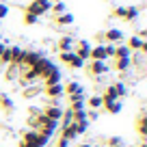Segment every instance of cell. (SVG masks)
Here are the masks:
<instances>
[{
	"label": "cell",
	"instance_id": "obj_1",
	"mask_svg": "<svg viewBox=\"0 0 147 147\" xmlns=\"http://www.w3.org/2000/svg\"><path fill=\"white\" fill-rule=\"evenodd\" d=\"M138 15H141V9L136 5H128V7H115L113 9V18L123 20V22H136Z\"/></svg>",
	"mask_w": 147,
	"mask_h": 147
},
{
	"label": "cell",
	"instance_id": "obj_2",
	"mask_svg": "<svg viewBox=\"0 0 147 147\" xmlns=\"http://www.w3.org/2000/svg\"><path fill=\"white\" fill-rule=\"evenodd\" d=\"M56 67H59V65H56L52 59H48L46 54H43L41 59H39L35 65H32V69H35V71H37V76H39V82H41L43 78H48V76H50V74L54 71Z\"/></svg>",
	"mask_w": 147,
	"mask_h": 147
},
{
	"label": "cell",
	"instance_id": "obj_3",
	"mask_svg": "<svg viewBox=\"0 0 147 147\" xmlns=\"http://www.w3.org/2000/svg\"><path fill=\"white\" fill-rule=\"evenodd\" d=\"M82 69L91 78H100V76H106V74L110 71V65L106 63V61H87Z\"/></svg>",
	"mask_w": 147,
	"mask_h": 147
},
{
	"label": "cell",
	"instance_id": "obj_4",
	"mask_svg": "<svg viewBox=\"0 0 147 147\" xmlns=\"http://www.w3.org/2000/svg\"><path fill=\"white\" fill-rule=\"evenodd\" d=\"M50 5H52L50 0H30V2L26 5V9H24V11H28V13L37 15V18L41 20L43 15L50 13Z\"/></svg>",
	"mask_w": 147,
	"mask_h": 147
},
{
	"label": "cell",
	"instance_id": "obj_5",
	"mask_svg": "<svg viewBox=\"0 0 147 147\" xmlns=\"http://www.w3.org/2000/svg\"><path fill=\"white\" fill-rule=\"evenodd\" d=\"M59 61L69 69H82L84 61L80 56H76V52H59Z\"/></svg>",
	"mask_w": 147,
	"mask_h": 147
},
{
	"label": "cell",
	"instance_id": "obj_6",
	"mask_svg": "<svg viewBox=\"0 0 147 147\" xmlns=\"http://www.w3.org/2000/svg\"><path fill=\"white\" fill-rule=\"evenodd\" d=\"M125 41V32L121 28L110 26L104 30V43H123Z\"/></svg>",
	"mask_w": 147,
	"mask_h": 147
},
{
	"label": "cell",
	"instance_id": "obj_7",
	"mask_svg": "<svg viewBox=\"0 0 147 147\" xmlns=\"http://www.w3.org/2000/svg\"><path fill=\"white\" fill-rule=\"evenodd\" d=\"M91 48H93V43L89 41V39H76L74 52H76V56H80V59L87 63V61H89V54H91Z\"/></svg>",
	"mask_w": 147,
	"mask_h": 147
},
{
	"label": "cell",
	"instance_id": "obj_8",
	"mask_svg": "<svg viewBox=\"0 0 147 147\" xmlns=\"http://www.w3.org/2000/svg\"><path fill=\"white\" fill-rule=\"evenodd\" d=\"M41 115H46L48 119H52V121H56L59 123L61 121V117H63V106H59V104H48V106H41Z\"/></svg>",
	"mask_w": 147,
	"mask_h": 147
},
{
	"label": "cell",
	"instance_id": "obj_9",
	"mask_svg": "<svg viewBox=\"0 0 147 147\" xmlns=\"http://www.w3.org/2000/svg\"><path fill=\"white\" fill-rule=\"evenodd\" d=\"M43 56L41 50H26L24 48V56H22V63H20V67H32V65L37 63V61Z\"/></svg>",
	"mask_w": 147,
	"mask_h": 147
},
{
	"label": "cell",
	"instance_id": "obj_10",
	"mask_svg": "<svg viewBox=\"0 0 147 147\" xmlns=\"http://www.w3.org/2000/svg\"><path fill=\"white\" fill-rule=\"evenodd\" d=\"M74 46H76V37L74 35H61L59 41H56L59 52H74Z\"/></svg>",
	"mask_w": 147,
	"mask_h": 147
},
{
	"label": "cell",
	"instance_id": "obj_11",
	"mask_svg": "<svg viewBox=\"0 0 147 147\" xmlns=\"http://www.w3.org/2000/svg\"><path fill=\"white\" fill-rule=\"evenodd\" d=\"M78 136H80V134H78V125H76V123H69L67 128H61V136L59 138H63V141H67L69 145H71Z\"/></svg>",
	"mask_w": 147,
	"mask_h": 147
},
{
	"label": "cell",
	"instance_id": "obj_12",
	"mask_svg": "<svg viewBox=\"0 0 147 147\" xmlns=\"http://www.w3.org/2000/svg\"><path fill=\"white\" fill-rule=\"evenodd\" d=\"M78 93H84V87L78 82V80H69L67 84H63V97L78 95Z\"/></svg>",
	"mask_w": 147,
	"mask_h": 147
},
{
	"label": "cell",
	"instance_id": "obj_13",
	"mask_svg": "<svg viewBox=\"0 0 147 147\" xmlns=\"http://www.w3.org/2000/svg\"><path fill=\"white\" fill-rule=\"evenodd\" d=\"M43 95H46L50 102L61 100V97H63V82H59V84H52V87H43Z\"/></svg>",
	"mask_w": 147,
	"mask_h": 147
},
{
	"label": "cell",
	"instance_id": "obj_14",
	"mask_svg": "<svg viewBox=\"0 0 147 147\" xmlns=\"http://www.w3.org/2000/svg\"><path fill=\"white\" fill-rule=\"evenodd\" d=\"M37 95H43V84L41 82L22 89V97H24V100H32V97H37Z\"/></svg>",
	"mask_w": 147,
	"mask_h": 147
},
{
	"label": "cell",
	"instance_id": "obj_15",
	"mask_svg": "<svg viewBox=\"0 0 147 147\" xmlns=\"http://www.w3.org/2000/svg\"><path fill=\"white\" fill-rule=\"evenodd\" d=\"M123 43L128 46V50L134 54V52H141V48H143V43H145V39H141L138 35H130V37L125 39Z\"/></svg>",
	"mask_w": 147,
	"mask_h": 147
},
{
	"label": "cell",
	"instance_id": "obj_16",
	"mask_svg": "<svg viewBox=\"0 0 147 147\" xmlns=\"http://www.w3.org/2000/svg\"><path fill=\"white\" fill-rule=\"evenodd\" d=\"M113 69L119 74H128L132 69V59H113Z\"/></svg>",
	"mask_w": 147,
	"mask_h": 147
},
{
	"label": "cell",
	"instance_id": "obj_17",
	"mask_svg": "<svg viewBox=\"0 0 147 147\" xmlns=\"http://www.w3.org/2000/svg\"><path fill=\"white\" fill-rule=\"evenodd\" d=\"M89 61H108V56H106V50H104V43H95V46L91 48Z\"/></svg>",
	"mask_w": 147,
	"mask_h": 147
},
{
	"label": "cell",
	"instance_id": "obj_18",
	"mask_svg": "<svg viewBox=\"0 0 147 147\" xmlns=\"http://www.w3.org/2000/svg\"><path fill=\"white\" fill-rule=\"evenodd\" d=\"M136 132H138V138L141 141H147V115L141 113L136 119Z\"/></svg>",
	"mask_w": 147,
	"mask_h": 147
},
{
	"label": "cell",
	"instance_id": "obj_19",
	"mask_svg": "<svg viewBox=\"0 0 147 147\" xmlns=\"http://www.w3.org/2000/svg\"><path fill=\"white\" fill-rule=\"evenodd\" d=\"M102 95V102H104V104H110V102H119L121 97L117 95V91H115V87H113V84H108V87L104 89V93H100Z\"/></svg>",
	"mask_w": 147,
	"mask_h": 147
},
{
	"label": "cell",
	"instance_id": "obj_20",
	"mask_svg": "<svg viewBox=\"0 0 147 147\" xmlns=\"http://www.w3.org/2000/svg\"><path fill=\"white\" fill-rule=\"evenodd\" d=\"M61 80H63V71H61V67H56L54 71L48 76V78L41 80V84H43V87H52V84H59Z\"/></svg>",
	"mask_w": 147,
	"mask_h": 147
},
{
	"label": "cell",
	"instance_id": "obj_21",
	"mask_svg": "<svg viewBox=\"0 0 147 147\" xmlns=\"http://www.w3.org/2000/svg\"><path fill=\"white\" fill-rule=\"evenodd\" d=\"M52 20H54V24H56V26H71V24L76 22L74 13H69V11H65V13L56 15V18H52Z\"/></svg>",
	"mask_w": 147,
	"mask_h": 147
},
{
	"label": "cell",
	"instance_id": "obj_22",
	"mask_svg": "<svg viewBox=\"0 0 147 147\" xmlns=\"http://www.w3.org/2000/svg\"><path fill=\"white\" fill-rule=\"evenodd\" d=\"M5 78L9 82H15L20 78V65H7L5 67Z\"/></svg>",
	"mask_w": 147,
	"mask_h": 147
},
{
	"label": "cell",
	"instance_id": "obj_23",
	"mask_svg": "<svg viewBox=\"0 0 147 147\" xmlns=\"http://www.w3.org/2000/svg\"><path fill=\"white\" fill-rule=\"evenodd\" d=\"M102 108L106 110V115H119L121 110H123V102H110V104H104Z\"/></svg>",
	"mask_w": 147,
	"mask_h": 147
},
{
	"label": "cell",
	"instance_id": "obj_24",
	"mask_svg": "<svg viewBox=\"0 0 147 147\" xmlns=\"http://www.w3.org/2000/svg\"><path fill=\"white\" fill-rule=\"evenodd\" d=\"M24 56V48L22 46H11V63L9 65H20Z\"/></svg>",
	"mask_w": 147,
	"mask_h": 147
},
{
	"label": "cell",
	"instance_id": "obj_25",
	"mask_svg": "<svg viewBox=\"0 0 147 147\" xmlns=\"http://www.w3.org/2000/svg\"><path fill=\"white\" fill-rule=\"evenodd\" d=\"M84 106H89L91 110H100L102 106H104V102H102V95H89L87 100H84Z\"/></svg>",
	"mask_w": 147,
	"mask_h": 147
},
{
	"label": "cell",
	"instance_id": "obj_26",
	"mask_svg": "<svg viewBox=\"0 0 147 147\" xmlns=\"http://www.w3.org/2000/svg\"><path fill=\"white\" fill-rule=\"evenodd\" d=\"M113 59H132V52L128 50L125 43H117L115 46V56Z\"/></svg>",
	"mask_w": 147,
	"mask_h": 147
},
{
	"label": "cell",
	"instance_id": "obj_27",
	"mask_svg": "<svg viewBox=\"0 0 147 147\" xmlns=\"http://www.w3.org/2000/svg\"><path fill=\"white\" fill-rule=\"evenodd\" d=\"M0 108L5 110V113H13V108H15L13 100H11L7 93H0Z\"/></svg>",
	"mask_w": 147,
	"mask_h": 147
},
{
	"label": "cell",
	"instance_id": "obj_28",
	"mask_svg": "<svg viewBox=\"0 0 147 147\" xmlns=\"http://www.w3.org/2000/svg\"><path fill=\"white\" fill-rule=\"evenodd\" d=\"M69 123H74V113L69 108H63V117L59 121V128H67Z\"/></svg>",
	"mask_w": 147,
	"mask_h": 147
},
{
	"label": "cell",
	"instance_id": "obj_29",
	"mask_svg": "<svg viewBox=\"0 0 147 147\" xmlns=\"http://www.w3.org/2000/svg\"><path fill=\"white\" fill-rule=\"evenodd\" d=\"M65 11H67V5H65V2H52V5H50V13H52V18H56V15L65 13Z\"/></svg>",
	"mask_w": 147,
	"mask_h": 147
},
{
	"label": "cell",
	"instance_id": "obj_30",
	"mask_svg": "<svg viewBox=\"0 0 147 147\" xmlns=\"http://www.w3.org/2000/svg\"><path fill=\"white\" fill-rule=\"evenodd\" d=\"M113 87H115V91H117V95L123 100L125 95H128V84L123 82V80H117V82H113Z\"/></svg>",
	"mask_w": 147,
	"mask_h": 147
},
{
	"label": "cell",
	"instance_id": "obj_31",
	"mask_svg": "<svg viewBox=\"0 0 147 147\" xmlns=\"http://www.w3.org/2000/svg\"><path fill=\"white\" fill-rule=\"evenodd\" d=\"M104 143H106V147H123L125 145V141L121 136H108Z\"/></svg>",
	"mask_w": 147,
	"mask_h": 147
},
{
	"label": "cell",
	"instance_id": "obj_32",
	"mask_svg": "<svg viewBox=\"0 0 147 147\" xmlns=\"http://www.w3.org/2000/svg\"><path fill=\"white\" fill-rule=\"evenodd\" d=\"M22 22L26 24V26H35V24H39V18H37V15H32V13H28V11H24Z\"/></svg>",
	"mask_w": 147,
	"mask_h": 147
},
{
	"label": "cell",
	"instance_id": "obj_33",
	"mask_svg": "<svg viewBox=\"0 0 147 147\" xmlns=\"http://www.w3.org/2000/svg\"><path fill=\"white\" fill-rule=\"evenodd\" d=\"M74 123H89V121H87V108L74 113Z\"/></svg>",
	"mask_w": 147,
	"mask_h": 147
},
{
	"label": "cell",
	"instance_id": "obj_34",
	"mask_svg": "<svg viewBox=\"0 0 147 147\" xmlns=\"http://www.w3.org/2000/svg\"><path fill=\"white\" fill-rule=\"evenodd\" d=\"M9 5H7V2H0V20H7L9 18Z\"/></svg>",
	"mask_w": 147,
	"mask_h": 147
},
{
	"label": "cell",
	"instance_id": "obj_35",
	"mask_svg": "<svg viewBox=\"0 0 147 147\" xmlns=\"http://www.w3.org/2000/svg\"><path fill=\"white\" fill-rule=\"evenodd\" d=\"M115 46L117 43H104V50H106V56H108V59L115 56Z\"/></svg>",
	"mask_w": 147,
	"mask_h": 147
},
{
	"label": "cell",
	"instance_id": "obj_36",
	"mask_svg": "<svg viewBox=\"0 0 147 147\" xmlns=\"http://www.w3.org/2000/svg\"><path fill=\"white\" fill-rule=\"evenodd\" d=\"M100 119V110H87V121H97Z\"/></svg>",
	"mask_w": 147,
	"mask_h": 147
},
{
	"label": "cell",
	"instance_id": "obj_37",
	"mask_svg": "<svg viewBox=\"0 0 147 147\" xmlns=\"http://www.w3.org/2000/svg\"><path fill=\"white\" fill-rule=\"evenodd\" d=\"M52 147H69V143H67V141H63V138H56Z\"/></svg>",
	"mask_w": 147,
	"mask_h": 147
},
{
	"label": "cell",
	"instance_id": "obj_38",
	"mask_svg": "<svg viewBox=\"0 0 147 147\" xmlns=\"http://www.w3.org/2000/svg\"><path fill=\"white\" fill-rule=\"evenodd\" d=\"M28 113H30V115H41V108H39V106H30Z\"/></svg>",
	"mask_w": 147,
	"mask_h": 147
},
{
	"label": "cell",
	"instance_id": "obj_39",
	"mask_svg": "<svg viewBox=\"0 0 147 147\" xmlns=\"http://www.w3.org/2000/svg\"><path fill=\"white\" fill-rule=\"evenodd\" d=\"M136 35H138V37H141V39H145V37H147V30H145V28H141V30H138V32H136Z\"/></svg>",
	"mask_w": 147,
	"mask_h": 147
},
{
	"label": "cell",
	"instance_id": "obj_40",
	"mask_svg": "<svg viewBox=\"0 0 147 147\" xmlns=\"http://www.w3.org/2000/svg\"><path fill=\"white\" fill-rule=\"evenodd\" d=\"M74 147H95L93 143H78V145H74Z\"/></svg>",
	"mask_w": 147,
	"mask_h": 147
},
{
	"label": "cell",
	"instance_id": "obj_41",
	"mask_svg": "<svg viewBox=\"0 0 147 147\" xmlns=\"http://www.w3.org/2000/svg\"><path fill=\"white\" fill-rule=\"evenodd\" d=\"M95 39H97L100 43H104V32H97V35H95Z\"/></svg>",
	"mask_w": 147,
	"mask_h": 147
},
{
	"label": "cell",
	"instance_id": "obj_42",
	"mask_svg": "<svg viewBox=\"0 0 147 147\" xmlns=\"http://www.w3.org/2000/svg\"><path fill=\"white\" fill-rule=\"evenodd\" d=\"M5 48H7V41H0V54L5 52Z\"/></svg>",
	"mask_w": 147,
	"mask_h": 147
},
{
	"label": "cell",
	"instance_id": "obj_43",
	"mask_svg": "<svg viewBox=\"0 0 147 147\" xmlns=\"http://www.w3.org/2000/svg\"><path fill=\"white\" fill-rule=\"evenodd\" d=\"M138 147H147V141H141V143H138Z\"/></svg>",
	"mask_w": 147,
	"mask_h": 147
},
{
	"label": "cell",
	"instance_id": "obj_44",
	"mask_svg": "<svg viewBox=\"0 0 147 147\" xmlns=\"http://www.w3.org/2000/svg\"><path fill=\"white\" fill-rule=\"evenodd\" d=\"M50 2H65V0H50Z\"/></svg>",
	"mask_w": 147,
	"mask_h": 147
},
{
	"label": "cell",
	"instance_id": "obj_45",
	"mask_svg": "<svg viewBox=\"0 0 147 147\" xmlns=\"http://www.w3.org/2000/svg\"><path fill=\"white\" fill-rule=\"evenodd\" d=\"M2 69H5V65H2V63H0V71H2Z\"/></svg>",
	"mask_w": 147,
	"mask_h": 147
},
{
	"label": "cell",
	"instance_id": "obj_46",
	"mask_svg": "<svg viewBox=\"0 0 147 147\" xmlns=\"http://www.w3.org/2000/svg\"><path fill=\"white\" fill-rule=\"evenodd\" d=\"M0 41H5V39H2V35H0Z\"/></svg>",
	"mask_w": 147,
	"mask_h": 147
},
{
	"label": "cell",
	"instance_id": "obj_47",
	"mask_svg": "<svg viewBox=\"0 0 147 147\" xmlns=\"http://www.w3.org/2000/svg\"><path fill=\"white\" fill-rule=\"evenodd\" d=\"M123 147H130V145H123Z\"/></svg>",
	"mask_w": 147,
	"mask_h": 147
},
{
	"label": "cell",
	"instance_id": "obj_48",
	"mask_svg": "<svg viewBox=\"0 0 147 147\" xmlns=\"http://www.w3.org/2000/svg\"><path fill=\"white\" fill-rule=\"evenodd\" d=\"M69 147H71V145H69Z\"/></svg>",
	"mask_w": 147,
	"mask_h": 147
}]
</instances>
